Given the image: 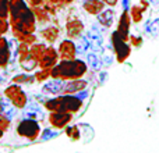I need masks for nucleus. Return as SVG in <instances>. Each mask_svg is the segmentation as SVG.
<instances>
[{
    "label": "nucleus",
    "instance_id": "f257e3e1",
    "mask_svg": "<svg viewBox=\"0 0 159 153\" xmlns=\"http://www.w3.org/2000/svg\"><path fill=\"white\" fill-rule=\"evenodd\" d=\"M11 31L34 33L36 31V18L32 7L25 3V0H10V14H8Z\"/></svg>",
    "mask_w": 159,
    "mask_h": 153
},
{
    "label": "nucleus",
    "instance_id": "f03ea898",
    "mask_svg": "<svg viewBox=\"0 0 159 153\" xmlns=\"http://www.w3.org/2000/svg\"><path fill=\"white\" fill-rule=\"evenodd\" d=\"M88 71V64L80 59L59 60V63L50 70V78H59L63 81L82 78Z\"/></svg>",
    "mask_w": 159,
    "mask_h": 153
},
{
    "label": "nucleus",
    "instance_id": "7ed1b4c3",
    "mask_svg": "<svg viewBox=\"0 0 159 153\" xmlns=\"http://www.w3.org/2000/svg\"><path fill=\"white\" fill-rule=\"evenodd\" d=\"M82 104H84V100L80 99L77 95L63 93V95H59L57 98L46 99L43 107L49 111H67L74 114L82 109Z\"/></svg>",
    "mask_w": 159,
    "mask_h": 153
},
{
    "label": "nucleus",
    "instance_id": "20e7f679",
    "mask_svg": "<svg viewBox=\"0 0 159 153\" xmlns=\"http://www.w3.org/2000/svg\"><path fill=\"white\" fill-rule=\"evenodd\" d=\"M17 135L24 139L34 142L41 137V125H39V121L36 120H31V118H22L18 124H17Z\"/></svg>",
    "mask_w": 159,
    "mask_h": 153
},
{
    "label": "nucleus",
    "instance_id": "39448f33",
    "mask_svg": "<svg viewBox=\"0 0 159 153\" xmlns=\"http://www.w3.org/2000/svg\"><path fill=\"white\" fill-rule=\"evenodd\" d=\"M3 95L10 100V103L13 104L14 107H17V109H20V110L24 109L28 103L27 93L24 92V89L21 88V85L16 84V82H13V84L8 85V86L4 89Z\"/></svg>",
    "mask_w": 159,
    "mask_h": 153
},
{
    "label": "nucleus",
    "instance_id": "423d86ee",
    "mask_svg": "<svg viewBox=\"0 0 159 153\" xmlns=\"http://www.w3.org/2000/svg\"><path fill=\"white\" fill-rule=\"evenodd\" d=\"M112 46L115 49V53H116V59H117L119 63H123L127 57L130 56V46L127 45L126 39L117 32L112 33Z\"/></svg>",
    "mask_w": 159,
    "mask_h": 153
},
{
    "label": "nucleus",
    "instance_id": "0eeeda50",
    "mask_svg": "<svg viewBox=\"0 0 159 153\" xmlns=\"http://www.w3.org/2000/svg\"><path fill=\"white\" fill-rule=\"evenodd\" d=\"M59 60H60V56H59L57 49L52 45H49V46H46L42 57L39 59L38 68H52L59 63Z\"/></svg>",
    "mask_w": 159,
    "mask_h": 153
},
{
    "label": "nucleus",
    "instance_id": "6e6552de",
    "mask_svg": "<svg viewBox=\"0 0 159 153\" xmlns=\"http://www.w3.org/2000/svg\"><path fill=\"white\" fill-rule=\"evenodd\" d=\"M73 114L67 111H50L48 121L49 124L56 129H63L71 123Z\"/></svg>",
    "mask_w": 159,
    "mask_h": 153
},
{
    "label": "nucleus",
    "instance_id": "1a4fd4ad",
    "mask_svg": "<svg viewBox=\"0 0 159 153\" xmlns=\"http://www.w3.org/2000/svg\"><path fill=\"white\" fill-rule=\"evenodd\" d=\"M59 56H60V60H73V59L77 57V46L73 42V39H64L60 42L57 47Z\"/></svg>",
    "mask_w": 159,
    "mask_h": 153
},
{
    "label": "nucleus",
    "instance_id": "9d476101",
    "mask_svg": "<svg viewBox=\"0 0 159 153\" xmlns=\"http://www.w3.org/2000/svg\"><path fill=\"white\" fill-rule=\"evenodd\" d=\"M84 31V24L81 20L77 18H71L70 17L66 22V35L69 39H78L82 35Z\"/></svg>",
    "mask_w": 159,
    "mask_h": 153
},
{
    "label": "nucleus",
    "instance_id": "9b49d317",
    "mask_svg": "<svg viewBox=\"0 0 159 153\" xmlns=\"http://www.w3.org/2000/svg\"><path fill=\"white\" fill-rule=\"evenodd\" d=\"M22 117L24 118H31V120L36 121H43L45 114L43 110L41 109V106L36 103H27V106L22 109Z\"/></svg>",
    "mask_w": 159,
    "mask_h": 153
},
{
    "label": "nucleus",
    "instance_id": "f8f14e48",
    "mask_svg": "<svg viewBox=\"0 0 159 153\" xmlns=\"http://www.w3.org/2000/svg\"><path fill=\"white\" fill-rule=\"evenodd\" d=\"M64 82L66 81L59 78H52L50 81H45L43 86H42V92L49 93V95H60V93H63Z\"/></svg>",
    "mask_w": 159,
    "mask_h": 153
},
{
    "label": "nucleus",
    "instance_id": "ddd939ff",
    "mask_svg": "<svg viewBox=\"0 0 159 153\" xmlns=\"http://www.w3.org/2000/svg\"><path fill=\"white\" fill-rule=\"evenodd\" d=\"M88 82L82 78L77 79H70V81L64 82V88H63V93H70V95H75L77 92L82 89H87Z\"/></svg>",
    "mask_w": 159,
    "mask_h": 153
},
{
    "label": "nucleus",
    "instance_id": "4468645a",
    "mask_svg": "<svg viewBox=\"0 0 159 153\" xmlns=\"http://www.w3.org/2000/svg\"><path fill=\"white\" fill-rule=\"evenodd\" d=\"M10 47H8V39L0 35V68H7L10 63Z\"/></svg>",
    "mask_w": 159,
    "mask_h": 153
},
{
    "label": "nucleus",
    "instance_id": "2eb2a0df",
    "mask_svg": "<svg viewBox=\"0 0 159 153\" xmlns=\"http://www.w3.org/2000/svg\"><path fill=\"white\" fill-rule=\"evenodd\" d=\"M87 38L91 42V50L93 52H102V46H103V38H102L101 32L96 29V27H92V29L87 32Z\"/></svg>",
    "mask_w": 159,
    "mask_h": 153
},
{
    "label": "nucleus",
    "instance_id": "dca6fc26",
    "mask_svg": "<svg viewBox=\"0 0 159 153\" xmlns=\"http://www.w3.org/2000/svg\"><path fill=\"white\" fill-rule=\"evenodd\" d=\"M82 8L91 15H98L101 11L105 10V3L103 0H84Z\"/></svg>",
    "mask_w": 159,
    "mask_h": 153
},
{
    "label": "nucleus",
    "instance_id": "f3484780",
    "mask_svg": "<svg viewBox=\"0 0 159 153\" xmlns=\"http://www.w3.org/2000/svg\"><path fill=\"white\" fill-rule=\"evenodd\" d=\"M130 21H131V17L129 14V10H124L120 15V20H119V25H117V32L123 36L127 41L129 38V31H130Z\"/></svg>",
    "mask_w": 159,
    "mask_h": 153
},
{
    "label": "nucleus",
    "instance_id": "a211bd4d",
    "mask_svg": "<svg viewBox=\"0 0 159 153\" xmlns=\"http://www.w3.org/2000/svg\"><path fill=\"white\" fill-rule=\"evenodd\" d=\"M59 35H60V31H59V28L55 27V25H49V27L43 28V29L41 31L42 39H43L45 42H48V43H50V45H53L56 41H57Z\"/></svg>",
    "mask_w": 159,
    "mask_h": 153
},
{
    "label": "nucleus",
    "instance_id": "6ab92c4d",
    "mask_svg": "<svg viewBox=\"0 0 159 153\" xmlns=\"http://www.w3.org/2000/svg\"><path fill=\"white\" fill-rule=\"evenodd\" d=\"M115 17H116L115 10L107 8V10H103L98 14V22L102 25V27L110 28L113 25V22H115Z\"/></svg>",
    "mask_w": 159,
    "mask_h": 153
},
{
    "label": "nucleus",
    "instance_id": "aec40b11",
    "mask_svg": "<svg viewBox=\"0 0 159 153\" xmlns=\"http://www.w3.org/2000/svg\"><path fill=\"white\" fill-rule=\"evenodd\" d=\"M11 33H13V36H14V38H16L18 42H24V43H28L30 46L38 42V38H36L35 32L31 33V32H22V31H11Z\"/></svg>",
    "mask_w": 159,
    "mask_h": 153
},
{
    "label": "nucleus",
    "instance_id": "412c9836",
    "mask_svg": "<svg viewBox=\"0 0 159 153\" xmlns=\"http://www.w3.org/2000/svg\"><path fill=\"white\" fill-rule=\"evenodd\" d=\"M18 63H20V67H21L24 71H27V72H32V71H35V70L38 68V60H35L31 55H28L27 57L18 60Z\"/></svg>",
    "mask_w": 159,
    "mask_h": 153
},
{
    "label": "nucleus",
    "instance_id": "4be33fe9",
    "mask_svg": "<svg viewBox=\"0 0 159 153\" xmlns=\"http://www.w3.org/2000/svg\"><path fill=\"white\" fill-rule=\"evenodd\" d=\"M87 64L88 67H91V68L93 70V71H98V70H101L102 67V60L99 59V56L96 55V52H91V53H87Z\"/></svg>",
    "mask_w": 159,
    "mask_h": 153
},
{
    "label": "nucleus",
    "instance_id": "5701e85b",
    "mask_svg": "<svg viewBox=\"0 0 159 153\" xmlns=\"http://www.w3.org/2000/svg\"><path fill=\"white\" fill-rule=\"evenodd\" d=\"M11 81L16 82V84H20V85H31V84H34V82H36V79H35V75H31L25 71V72H21V74L14 75Z\"/></svg>",
    "mask_w": 159,
    "mask_h": 153
},
{
    "label": "nucleus",
    "instance_id": "b1692460",
    "mask_svg": "<svg viewBox=\"0 0 159 153\" xmlns=\"http://www.w3.org/2000/svg\"><path fill=\"white\" fill-rule=\"evenodd\" d=\"M32 11H34V14H35V18H36V21H39V22H49L50 21V14L48 13L46 10H45L42 6H36V7H32Z\"/></svg>",
    "mask_w": 159,
    "mask_h": 153
},
{
    "label": "nucleus",
    "instance_id": "393cba45",
    "mask_svg": "<svg viewBox=\"0 0 159 153\" xmlns=\"http://www.w3.org/2000/svg\"><path fill=\"white\" fill-rule=\"evenodd\" d=\"M75 46H77V55H85L91 49V42L87 38V35H84V36L81 35L78 38V42L75 43Z\"/></svg>",
    "mask_w": 159,
    "mask_h": 153
},
{
    "label": "nucleus",
    "instance_id": "a878e982",
    "mask_svg": "<svg viewBox=\"0 0 159 153\" xmlns=\"http://www.w3.org/2000/svg\"><path fill=\"white\" fill-rule=\"evenodd\" d=\"M45 49H46V45L36 42V43H34V45H31V46H30V55L32 56L35 60L39 61V59H41L42 55H43Z\"/></svg>",
    "mask_w": 159,
    "mask_h": 153
},
{
    "label": "nucleus",
    "instance_id": "bb28decb",
    "mask_svg": "<svg viewBox=\"0 0 159 153\" xmlns=\"http://www.w3.org/2000/svg\"><path fill=\"white\" fill-rule=\"evenodd\" d=\"M18 46H20V42L16 38L8 41V47H10V56H11L10 63H14L18 59Z\"/></svg>",
    "mask_w": 159,
    "mask_h": 153
},
{
    "label": "nucleus",
    "instance_id": "cd10ccee",
    "mask_svg": "<svg viewBox=\"0 0 159 153\" xmlns=\"http://www.w3.org/2000/svg\"><path fill=\"white\" fill-rule=\"evenodd\" d=\"M59 137V131H56V128H45L41 131V139L43 142L50 139H55V138Z\"/></svg>",
    "mask_w": 159,
    "mask_h": 153
},
{
    "label": "nucleus",
    "instance_id": "c85d7f7f",
    "mask_svg": "<svg viewBox=\"0 0 159 153\" xmlns=\"http://www.w3.org/2000/svg\"><path fill=\"white\" fill-rule=\"evenodd\" d=\"M50 70L52 68H39V71H36L35 74V79H36V82H45V81H48V79L50 78Z\"/></svg>",
    "mask_w": 159,
    "mask_h": 153
},
{
    "label": "nucleus",
    "instance_id": "c756f323",
    "mask_svg": "<svg viewBox=\"0 0 159 153\" xmlns=\"http://www.w3.org/2000/svg\"><path fill=\"white\" fill-rule=\"evenodd\" d=\"M143 13H144V8H143V7H138V6H133L130 17L133 18V21L140 22L141 20H143Z\"/></svg>",
    "mask_w": 159,
    "mask_h": 153
},
{
    "label": "nucleus",
    "instance_id": "7c9ffc66",
    "mask_svg": "<svg viewBox=\"0 0 159 153\" xmlns=\"http://www.w3.org/2000/svg\"><path fill=\"white\" fill-rule=\"evenodd\" d=\"M66 135L71 141H78L80 139V129H78V127L77 125L66 127Z\"/></svg>",
    "mask_w": 159,
    "mask_h": 153
},
{
    "label": "nucleus",
    "instance_id": "2f4dec72",
    "mask_svg": "<svg viewBox=\"0 0 159 153\" xmlns=\"http://www.w3.org/2000/svg\"><path fill=\"white\" fill-rule=\"evenodd\" d=\"M10 14V0H0V15L8 18Z\"/></svg>",
    "mask_w": 159,
    "mask_h": 153
},
{
    "label": "nucleus",
    "instance_id": "473e14b6",
    "mask_svg": "<svg viewBox=\"0 0 159 153\" xmlns=\"http://www.w3.org/2000/svg\"><path fill=\"white\" fill-rule=\"evenodd\" d=\"M30 55V45L24 43V42H20V46H18V59L17 60H21V59L27 57Z\"/></svg>",
    "mask_w": 159,
    "mask_h": 153
},
{
    "label": "nucleus",
    "instance_id": "72a5a7b5",
    "mask_svg": "<svg viewBox=\"0 0 159 153\" xmlns=\"http://www.w3.org/2000/svg\"><path fill=\"white\" fill-rule=\"evenodd\" d=\"M147 32L151 33V35H157L159 32V18L154 20L152 22H148L147 24Z\"/></svg>",
    "mask_w": 159,
    "mask_h": 153
},
{
    "label": "nucleus",
    "instance_id": "f704fd0d",
    "mask_svg": "<svg viewBox=\"0 0 159 153\" xmlns=\"http://www.w3.org/2000/svg\"><path fill=\"white\" fill-rule=\"evenodd\" d=\"M8 31H10V21L8 18L0 15V35H6Z\"/></svg>",
    "mask_w": 159,
    "mask_h": 153
},
{
    "label": "nucleus",
    "instance_id": "c9c22d12",
    "mask_svg": "<svg viewBox=\"0 0 159 153\" xmlns=\"http://www.w3.org/2000/svg\"><path fill=\"white\" fill-rule=\"evenodd\" d=\"M10 125H11V120L7 117V116L3 114V113H0V129L6 132L8 128H10Z\"/></svg>",
    "mask_w": 159,
    "mask_h": 153
},
{
    "label": "nucleus",
    "instance_id": "e433bc0d",
    "mask_svg": "<svg viewBox=\"0 0 159 153\" xmlns=\"http://www.w3.org/2000/svg\"><path fill=\"white\" fill-rule=\"evenodd\" d=\"M75 95H77L80 99H82V100H84V99H87V98H88V95H89V92H88L87 89H82V90H80V92L75 93Z\"/></svg>",
    "mask_w": 159,
    "mask_h": 153
},
{
    "label": "nucleus",
    "instance_id": "4c0bfd02",
    "mask_svg": "<svg viewBox=\"0 0 159 153\" xmlns=\"http://www.w3.org/2000/svg\"><path fill=\"white\" fill-rule=\"evenodd\" d=\"M45 0H28V3H30L31 7H36V6H42Z\"/></svg>",
    "mask_w": 159,
    "mask_h": 153
},
{
    "label": "nucleus",
    "instance_id": "58836bf2",
    "mask_svg": "<svg viewBox=\"0 0 159 153\" xmlns=\"http://www.w3.org/2000/svg\"><path fill=\"white\" fill-rule=\"evenodd\" d=\"M45 2H48V3H53V4H56V6H59V7H64V2L63 0H45Z\"/></svg>",
    "mask_w": 159,
    "mask_h": 153
},
{
    "label": "nucleus",
    "instance_id": "ea45409f",
    "mask_svg": "<svg viewBox=\"0 0 159 153\" xmlns=\"http://www.w3.org/2000/svg\"><path fill=\"white\" fill-rule=\"evenodd\" d=\"M117 2H119V0H103V3H105V4L110 6V7H115V6L117 4Z\"/></svg>",
    "mask_w": 159,
    "mask_h": 153
},
{
    "label": "nucleus",
    "instance_id": "a19ab883",
    "mask_svg": "<svg viewBox=\"0 0 159 153\" xmlns=\"http://www.w3.org/2000/svg\"><path fill=\"white\" fill-rule=\"evenodd\" d=\"M131 42H133V45H135V46H138V45L141 43V38H135V36H131Z\"/></svg>",
    "mask_w": 159,
    "mask_h": 153
},
{
    "label": "nucleus",
    "instance_id": "79ce46f5",
    "mask_svg": "<svg viewBox=\"0 0 159 153\" xmlns=\"http://www.w3.org/2000/svg\"><path fill=\"white\" fill-rule=\"evenodd\" d=\"M102 63H103L105 66H110V64H112V57H109V56H106V57L103 59V61H102Z\"/></svg>",
    "mask_w": 159,
    "mask_h": 153
},
{
    "label": "nucleus",
    "instance_id": "37998d69",
    "mask_svg": "<svg viewBox=\"0 0 159 153\" xmlns=\"http://www.w3.org/2000/svg\"><path fill=\"white\" fill-rule=\"evenodd\" d=\"M123 8L124 10H129L130 8V0H123Z\"/></svg>",
    "mask_w": 159,
    "mask_h": 153
},
{
    "label": "nucleus",
    "instance_id": "c03bdc74",
    "mask_svg": "<svg viewBox=\"0 0 159 153\" xmlns=\"http://www.w3.org/2000/svg\"><path fill=\"white\" fill-rule=\"evenodd\" d=\"M63 2H64V4L67 6V4H71V3L74 2V0H63Z\"/></svg>",
    "mask_w": 159,
    "mask_h": 153
},
{
    "label": "nucleus",
    "instance_id": "a18cd8bd",
    "mask_svg": "<svg viewBox=\"0 0 159 153\" xmlns=\"http://www.w3.org/2000/svg\"><path fill=\"white\" fill-rule=\"evenodd\" d=\"M4 81H6V78H4V76H3L2 74H0V84H3Z\"/></svg>",
    "mask_w": 159,
    "mask_h": 153
},
{
    "label": "nucleus",
    "instance_id": "49530a36",
    "mask_svg": "<svg viewBox=\"0 0 159 153\" xmlns=\"http://www.w3.org/2000/svg\"><path fill=\"white\" fill-rule=\"evenodd\" d=\"M149 3H152V4H158L159 3V0H148Z\"/></svg>",
    "mask_w": 159,
    "mask_h": 153
},
{
    "label": "nucleus",
    "instance_id": "de8ad7c7",
    "mask_svg": "<svg viewBox=\"0 0 159 153\" xmlns=\"http://www.w3.org/2000/svg\"><path fill=\"white\" fill-rule=\"evenodd\" d=\"M3 135H4V131H2V129H0V139L3 138Z\"/></svg>",
    "mask_w": 159,
    "mask_h": 153
}]
</instances>
